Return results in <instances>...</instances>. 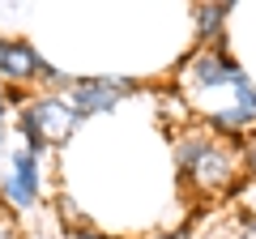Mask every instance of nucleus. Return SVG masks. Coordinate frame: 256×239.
<instances>
[{
    "label": "nucleus",
    "mask_w": 256,
    "mask_h": 239,
    "mask_svg": "<svg viewBox=\"0 0 256 239\" xmlns=\"http://www.w3.org/2000/svg\"><path fill=\"white\" fill-rule=\"evenodd\" d=\"M222 18H226V4H214V9H201V13H196V22H201V30H214V26H218Z\"/></svg>",
    "instance_id": "obj_5"
},
{
    "label": "nucleus",
    "mask_w": 256,
    "mask_h": 239,
    "mask_svg": "<svg viewBox=\"0 0 256 239\" xmlns=\"http://www.w3.org/2000/svg\"><path fill=\"white\" fill-rule=\"evenodd\" d=\"M0 239H22V235H18V226H13V222H4V226H0Z\"/></svg>",
    "instance_id": "obj_6"
},
{
    "label": "nucleus",
    "mask_w": 256,
    "mask_h": 239,
    "mask_svg": "<svg viewBox=\"0 0 256 239\" xmlns=\"http://www.w3.org/2000/svg\"><path fill=\"white\" fill-rule=\"evenodd\" d=\"M4 107H9V102H4V90H0V120H4Z\"/></svg>",
    "instance_id": "obj_8"
},
{
    "label": "nucleus",
    "mask_w": 256,
    "mask_h": 239,
    "mask_svg": "<svg viewBox=\"0 0 256 239\" xmlns=\"http://www.w3.org/2000/svg\"><path fill=\"white\" fill-rule=\"evenodd\" d=\"M0 77L4 82H34V77H43V82L64 86V77L52 64H43V56L30 43H22V38H0Z\"/></svg>",
    "instance_id": "obj_1"
},
{
    "label": "nucleus",
    "mask_w": 256,
    "mask_h": 239,
    "mask_svg": "<svg viewBox=\"0 0 256 239\" xmlns=\"http://www.w3.org/2000/svg\"><path fill=\"white\" fill-rule=\"evenodd\" d=\"M128 90V82H102V77H86V82H73V107L82 116L90 111H107L116 107V98Z\"/></svg>",
    "instance_id": "obj_2"
},
{
    "label": "nucleus",
    "mask_w": 256,
    "mask_h": 239,
    "mask_svg": "<svg viewBox=\"0 0 256 239\" xmlns=\"http://www.w3.org/2000/svg\"><path fill=\"white\" fill-rule=\"evenodd\" d=\"M192 171H196V175H201V184H226V180H230V158L226 154H222V150L218 146H214L210 150V154H205L201 158V162H196V166H192Z\"/></svg>",
    "instance_id": "obj_4"
},
{
    "label": "nucleus",
    "mask_w": 256,
    "mask_h": 239,
    "mask_svg": "<svg viewBox=\"0 0 256 239\" xmlns=\"http://www.w3.org/2000/svg\"><path fill=\"white\" fill-rule=\"evenodd\" d=\"M4 196L18 201V205H34V196H38V158L30 150L13 154V175L4 180Z\"/></svg>",
    "instance_id": "obj_3"
},
{
    "label": "nucleus",
    "mask_w": 256,
    "mask_h": 239,
    "mask_svg": "<svg viewBox=\"0 0 256 239\" xmlns=\"http://www.w3.org/2000/svg\"><path fill=\"white\" fill-rule=\"evenodd\" d=\"M248 171L256 175V141H252V150H248Z\"/></svg>",
    "instance_id": "obj_7"
},
{
    "label": "nucleus",
    "mask_w": 256,
    "mask_h": 239,
    "mask_svg": "<svg viewBox=\"0 0 256 239\" xmlns=\"http://www.w3.org/2000/svg\"><path fill=\"white\" fill-rule=\"evenodd\" d=\"M4 222H9V218H0V226H4Z\"/></svg>",
    "instance_id": "obj_9"
}]
</instances>
